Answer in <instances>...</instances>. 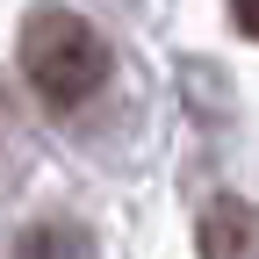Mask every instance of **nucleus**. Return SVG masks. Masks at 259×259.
<instances>
[{
  "mask_svg": "<svg viewBox=\"0 0 259 259\" xmlns=\"http://www.w3.org/2000/svg\"><path fill=\"white\" fill-rule=\"evenodd\" d=\"M231 22L245 29V36H252V44H259V0H231Z\"/></svg>",
  "mask_w": 259,
  "mask_h": 259,
  "instance_id": "obj_3",
  "label": "nucleus"
},
{
  "mask_svg": "<svg viewBox=\"0 0 259 259\" xmlns=\"http://www.w3.org/2000/svg\"><path fill=\"white\" fill-rule=\"evenodd\" d=\"M22 79L44 94L51 108H79L108 79V44L101 29L72 8H36L22 22Z\"/></svg>",
  "mask_w": 259,
  "mask_h": 259,
  "instance_id": "obj_1",
  "label": "nucleus"
},
{
  "mask_svg": "<svg viewBox=\"0 0 259 259\" xmlns=\"http://www.w3.org/2000/svg\"><path fill=\"white\" fill-rule=\"evenodd\" d=\"M194 245H202V259H259V209L245 194H216L202 209Z\"/></svg>",
  "mask_w": 259,
  "mask_h": 259,
  "instance_id": "obj_2",
  "label": "nucleus"
}]
</instances>
